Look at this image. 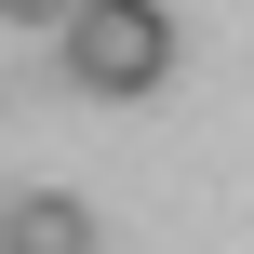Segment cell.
Segmentation results:
<instances>
[{"label":"cell","instance_id":"7a4b0ae2","mask_svg":"<svg viewBox=\"0 0 254 254\" xmlns=\"http://www.w3.org/2000/svg\"><path fill=\"white\" fill-rule=\"evenodd\" d=\"M0 254H94V214L67 188H27V201H0Z\"/></svg>","mask_w":254,"mask_h":254},{"label":"cell","instance_id":"6da1fadb","mask_svg":"<svg viewBox=\"0 0 254 254\" xmlns=\"http://www.w3.org/2000/svg\"><path fill=\"white\" fill-rule=\"evenodd\" d=\"M54 54H67V80H80L94 107H147V94L174 80V13H161V0H80V13L54 27Z\"/></svg>","mask_w":254,"mask_h":254},{"label":"cell","instance_id":"3957f363","mask_svg":"<svg viewBox=\"0 0 254 254\" xmlns=\"http://www.w3.org/2000/svg\"><path fill=\"white\" fill-rule=\"evenodd\" d=\"M80 0H0V27H67Z\"/></svg>","mask_w":254,"mask_h":254}]
</instances>
